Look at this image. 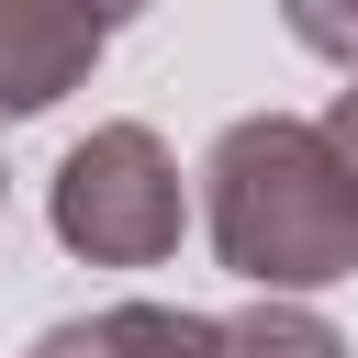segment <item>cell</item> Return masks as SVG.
Segmentation results:
<instances>
[{
	"label": "cell",
	"mask_w": 358,
	"mask_h": 358,
	"mask_svg": "<svg viewBox=\"0 0 358 358\" xmlns=\"http://www.w3.org/2000/svg\"><path fill=\"white\" fill-rule=\"evenodd\" d=\"M213 358H347V336L302 302H246V313L213 324Z\"/></svg>",
	"instance_id": "5b68a950"
},
{
	"label": "cell",
	"mask_w": 358,
	"mask_h": 358,
	"mask_svg": "<svg viewBox=\"0 0 358 358\" xmlns=\"http://www.w3.org/2000/svg\"><path fill=\"white\" fill-rule=\"evenodd\" d=\"M291 34L324 45V56H358V22H347V11H291Z\"/></svg>",
	"instance_id": "8992f818"
},
{
	"label": "cell",
	"mask_w": 358,
	"mask_h": 358,
	"mask_svg": "<svg viewBox=\"0 0 358 358\" xmlns=\"http://www.w3.org/2000/svg\"><path fill=\"white\" fill-rule=\"evenodd\" d=\"M201 179H213V246L257 302H291V291H324L358 268V179L324 145V123L246 112V123H224Z\"/></svg>",
	"instance_id": "6da1fadb"
},
{
	"label": "cell",
	"mask_w": 358,
	"mask_h": 358,
	"mask_svg": "<svg viewBox=\"0 0 358 358\" xmlns=\"http://www.w3.org/2000/svg\"><path fill=\"white\" fill-rule=\"evenodd\" d=\"M101 45H112L101 11H67V0H0V123L56 112V101L101 67Z\"/></svg>",
	"instance_id": "3957f363"
},
{
	"label": "cell",
	"mask_w": 358,
	"mask_h": 358,
	"mask_svg": "<svg viewBox=\"0 0 358 358\" xmlns=\"http://www.w3.org/2000/svg\"><path fill=\"white\" fill-rule=\"evenodd\" d=\"M45 224H56V246L90 257V268H157V257L179 246V224H190L179 157H168L145 123H90V134L56 157V179H45Z\"/></svg>",
	"instance_id": "7a4b0ae2"
},
{
	"label": "cell",
	"mask_w": 358,
	"mask_h": 358,
	"mask_svg": "<svg viewBox=\"0 0 358 358\" xmlns=\"http://www.w3.org/2000/svg\"><path fill=\"white\" fill-rule=\"evenodd\" d=\"M34 358H213V313L179 302H101L34 336Z\"/></svg>",
	"instance_id": "277c9868"
},
{
	"label": "cell",
	"mask_w": 358,
	"mask_h": 358,
	"mask_svg": "<svg viewBox=\"0 0 358 358\" xmlns=\"http://www.w3.org/2000/svg\"><path fill=\"white\" fill-rule=\"evenodd\" d=\"M324 145H336V157H347V179H358V78L336 90V112H324Z\"/></svg>",
	"instance_id": "52a82bcc"
}]
</instances>
